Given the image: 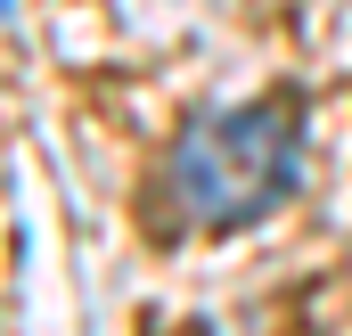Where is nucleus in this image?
<instances>
[{
	"mask_svg": "<svg viewBox=\"0 0 352 336\" xmlns=\"http://www.w3.org/2000/svg\"><path fill=\"white\" fill-rule=\"evenodd\" d=\"M303 189V98L278 90L188 123L173 148V205L205 230H246Z\"/></svg>",
	"mask_w": 352,
	"mask_h": 336,
	"instance_id": "nucleus-1",
	"label": "nucleus"
}]
</instances>
